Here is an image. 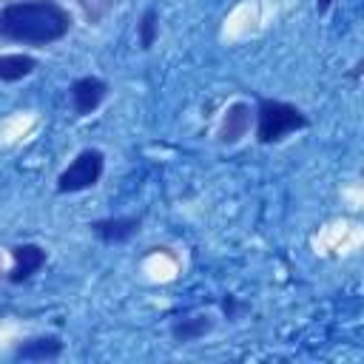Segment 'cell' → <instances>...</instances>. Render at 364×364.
I'll return each instance as SVG.
<instances>
[{"label": "cell", "mask_w": 364, "mask_h": 364, "mask_svg": "<svg viewBox=\"0 0 364 364\" xmlns=\"http://www.w3.org/2000/svg\"><path fill=\"white\" fill-rule=\"evenodd\" d=\"M71 11L57 0H17L0 9V40L51 46L71 31Z\"/></svg>", "instance_id": "obj_1"}, {"label": "cell", "mask_w": 364, "mask_h": 364, "mask_svg": "<svg viewBox=\"0 0 364 364\" xmlns=\"http://www.w3.org/2000/svg\"><path fill=\"white\" fill-rule=\"evenodd\" d=\"M253 125H256V139L262 145H276L284 136L301 131L310 125L307 114L284 100H273V97H256V108H253Z\"/></svg>", "instance_id": "obj_2"}, {"label": "cell", "mask_w": 364, "mask_h": 364, "mask_svg": "<svg viewBox=\"0 0 364 364\" xmlns=\"http://www.w3.org/2000/svg\"><path fill=\"white\" fill-rule=\"evenodd\" d=\"M102 171H105V154L100 148H82L71 162L68 168L60 171L57 176V191L60 193H80V191H88L94 188L100 179H102Z\"/></svg>", "instance_id": "obj_3"}, {"label": "cell", "mask_w": 364, "mask_h": 364, "mask_svg": "<svg viewBox=\"0 0 364 364\" xmlns=\"http://www.w3.org/2000/svg\"><path fill=\"white\" fill-rule=\"evenodd\" d=\"M108 97V82L102 77H94V74H85V77H77L71 85H68V100H71V108L77 117H88L94 114Z\"/></svg>", "instance_id": "obj_4"}, {"label": "cell", "mask_w": 364, "mask_h": 364, "mask_svg": "<svg viewBox=\"0 0 364 364\" xmlns=\"http://www.w3.org/2000/svg\"><path fill=\"white\" fill-rule=\"evenodd\" d=\"M91 233L102 242V245H125L128 239H134L142 228V216L139 213H128V216H105V219H94Z\"/></svg>", "instance_id": "obj_5"}, {"label": "cell", "mask_w": 364, "mask_h": 364, "mask_svg": "<svg viewBox=\"0 0 364 364\" xmlns=\"http://www.w3.org/2000/svg\"><path fill=\"white\" fill-rule=\"evenodd\" d=\"M250 125H253V108H250L247 102L236 100V102L228 105V111H225V117H222V122H219L216 142L225 145V148H230V145H236V142H242V139L247 136Z\"/></svg>", "instance_id": "obj_6"}, {"label": "cell", "mask_w": 364, "mask_h": 364, "mask_svg": "<svg viewBox=\"0 0 364 364\" xmlns=\"http://www.w3.org/2000/svg\"><path fill=\"white\" fill-rule=\"evenodd\" d=\"M11 259H14V264H11V270L6 273V279L11 282V284H23V282H28L34 273H40L43 270V264H46V247H40L37 242H23V245H14L11 247Z\"/></svg>", "instance_id": "obj_7"}, {"label": "cell", "mask_w": 364, "mask_h": 364, "mask_svg": "<svg viewBox=\"0 0 364 364\" xmlns=\"http://www.w3.org/2000/svg\"><path fill=\"white\" fill-rule=\"evenodd\" d=\"M63 350H65V344L60 336L43 333V336H31V338L17 341L11 350V358L14 361H57L63 355Z\"/></svg>", "instance_id": "obj_8"}, {"label": "cell", "mask_w": 364, "mask_h": 364, "mask_svg": "<svg viewBox=\"0 0 364 364\" xmlns=\"http://www.w3.org/2000/svg\"><path fill=\"white\" fill-rule=\"evenodd\" d=\"M213 316L210 313H193V316H182L171 324V338L176 344H193L199 338H205L213 330Z\"/></svg>", "instance_id": "obj_9"}, {"label": "cell", "mask_w": 364, "mask_h": 364, "mask_svg": "<svg viewBox=\"0 0 364 364\" xmlns=\"http://www.w3.org/2000/svg\"><path fill=\"white\" fill-rule=\"evenodd\" d=\"M37 68V57L31 54H0V82H17Z\"/></svg>", "instance_id": "obj_10"}, {"label": "cell", "mask_w": 364, "mask_h": 364, "mask_svg": "<svg viewBox=\"0 0 364 364\" xmlns=\"http://www.w3.org/2000/svg\"><path fill=\"white\" fill-rule=\"evenodd\" d=\"M136 34H139V48L142 51H151L156 37H159V11L154 6H148L136 23Z\"/></svg>", "instance_id": "obj_11"}, {"label": "cell", "mask_w": 364, "mask_h": 364, "mask_svg": "<svg viewBox=\"0 0 364 364\" xmlns=\"http://www.w3.org/2000/svg\"><path fill=\"white\" fill-rule=\"evenodd\" d=\"M114 3H117V0H77V6L82 9V14H85V20H88L91 26H97V23L114 9Z\"/></svg>", "instance_id": "obj_12"}, {"label": "cell", "mask_w": 364, "mask_h": 364, "mask_svg": "<svg viewBox=\"0 0 364 364\" xmlns=\"http://www.w3.org/2000/svg\"><path fill=\"white\" fill-rule=\"evenodd\" d=\"M245 310V304L233 296V293H228L225 299H222V313L228 316V321H239V313Z\"/></svg>", "instance_id": "obj_13"}, {"label": "cell", "mask_w": 364, "mask_h": 364, "mask_svg": "<svg viewBox=\"0 0 364 364\" xmlns=\"http://www.w3.org/2000/svg\"><path fill=\"white\" fill-rule=\"evenodd\" d=\"M330 6H333V0H316V11H318V14H324Z\"/></svg>", "instance_id": "obj_14"}]
</instances>
